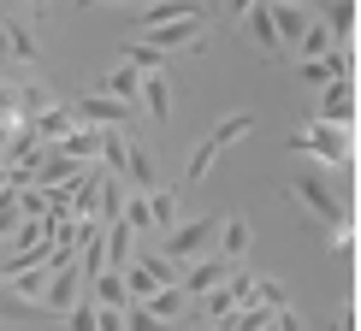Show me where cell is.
Instances as JSON below:
<instances>
[{
	"mask_svg": "<svg viewBox=\"0 0 361 331\" xmlns=\"http://www.w3.org/2000/svg\"><path fill=\"white\" fill-rule=\"evenodd\" d=\"M78 6H113V0H78Z\"/></svg>",
	"mask_w": 361,
	"mask_h": 331,
	"instance_id": "obj_37",
	"label": "cell"
},
{
	"mask_svg": "<svg viewBox=\"0 0 361 331\" xmlns=\"http://www.w3.org/2000/svg\"><path fill=\"white\" fill-rule=\"evenodd\" d=\"M142 266H148V278H154V284H178V266L166 261V254H148Z\"/></svg>",
	"mask_w": 361,
	"mask_h": 331,
	"instance_id": "obj_29",
	"label": "cell"
},
{
	"mask_svg": "<svg viewBox=\"0 0 361 331\" xmlns=\"http://www.w3.org/2000/svg\"><path fill=\"white\" fill-rule=\"evenodd\" d=\"M24 6H30V12H36V18H42V12H48V0H24Z\"/></svg>",
	"mask_w": 361,
	"mask_h": 331,
	"instance_id": "obj_36",
	"label": "cell"
},
{
	"mask_svg": "<svg viewBox=\"0 0 361 331\" xmlns=\"http://www.w3.org/2000/svg\"><path fill=\"white\" fill-rule=\"evenodd\" d=\"M255 125H261V118H255L249 107H243V113H225L219 125L207 130L202 142H195V154H190V166H184V184H202V177L214 172V160H219V154H225V148H231V142H243V137H249Z\"/></svg>",
	"mask_w": 361,
	"mask_h": 331,
	"instance_id": "obj_3",
	"label": "cell"
},
{
	"mask_svg": "<svg viewBox=\"0 0 361 331\" xmlns=\"http://www.w3.org/2000/svg\"><path fill=\"white\" fill-rule=\"evenodd\" d=\"M273 331H302V313H296V308H279V313H273Z\"/></svg>",
	"mask_w": 361,
	"mask_h": 331,
	"instance_id": "obj_32",
	"label": "cell"
},
{
	"mask_svg": "<svg viewBox=\"0 0 361 331\" xmlns=\"http://www.w3.org/2000/svg\"><path fill=\"white\" fill-rule=\"evenodd\" d=\"M290 195L296 207H302L308 213V225H332V231H355V207H350V195H332V184H326L320 177V166H314V172H302V177H290Z\"/></svg>",
	"mask_w": 361,
	"mask_h": 331,
	"instance_id": "obj_1",
	"label": "cell"
},
{
	"mask_svg": "<svg viewBox=\"0 0 361 331\" xmlns=\"http://www.w3.org/2000/svg\"><path fill=\"white\" fill-rule=\"evenodd\" d=\"M172 18H207V0H142L137 6V30H154Z\"/></svg>",
	"mask_w": 361,
	"mask_h": 331,
	"instance_id": "obj_11",
	"label": "cell"
},
{
	"mask_svg": "<svg viewBox=\"0 0 361 331\" xmlns=\"http://www.w3.org/2000/svg\"><path fill=\"white\" fill-rule=\"evenodd\" d=\"M24 125H30V130H36V137H42V142H59V137H66V130H71V125H78V113H71V107H66V101H54V107H48V113H36V118H24Z\"/></svg>",
	"mask_w": 361,
	"mask_h": 331,
	"instance_id": "obj_16",
	"label": "cell"
},
{
	"mask_svg": "<svg viewBox=\"0 0 361 331\" xmlns=\"http://www.w3.org/2000/svg\"><path fill=\"white\" fill-rule=\"evenodd\" d=\"M137 42H148V48L172 54V48H207V18H172V24H154V30H137Z\"/></svg>",
	"mask_w": 361,
	"mask_h": 331,
	"instance_id": "obj_5",
	"label": "cell"
},
{
	"mask_svg": "<svg viewBox=\"0 0 361 331\" xmlns=\"http://www.w3.org/2000/svg\"><path fill=\"white\" fill-rule=\"evenodd\" d=\"M326 48H332V30H326V18L314 12V18H308V30H302V42H296V54H302V59H314V54H326Z\"/></svg>",
	"mask_w": 361,
	"mask_h": 331,
	"instance_id": "obj_25",
	"label": "cell"
},
{
	"mask_svg": "<svg viewBox=\"0 0 361 331\" xmlns=\"http://www.w3.org/2000/svg\"><path fill=\"white\" fill-rule=\"evenodd\" d=\"M101 130H113V125H83V118H78V125H71L59 142H48V148H54V154H66V160H78V166H95V154H101Z\"/></svg>",
	"mask_w": 361,
	"mask_h": 331,
	"instance_id": "obj_9",
	"label": "cell"
},
{
	"mask_svg": "<svg viewBox=\"0 0 361 331\" xmlns=\"http://www.w3.org/2000/svg\"><path fill=\"white\" fill-rule=\"evenodd\" d=\"M125 65H137V71H166V54L148 48V42H130V48H125Z\"/></svg>",
	"mask_w": 361,
	"mask_h": 331,
	"instance_id": "obj_27",
	"label": "cell"
},
{
	"mask_svg": "<svg viewBox=\"0 0 361 331\" xmlns=\"http://www.w3.org/2000/svg\"><path fill=\"white\" fill-rule=\"evenodd\" d=\"M225 273H231V261L207 249V254H195L190 266H178V290H184L190 302H195V296H207V290H214V284H225Z\"/></svg>",
	"mask_w": 361,
	"mask_h": 331,
	"instance_id": "obj_6",
	"label": "cell"
},
{
	"mask_svg": "<svg viewBox=\"0 0 361 331\" xmlns=\"http://www.w3.org/2000/svg\"><path fill=\"white\" fill-rule=\"evenodd\" d=\"M214 331H219V325H214Z\"/></svg>",
	"mask_w": 361,
	"mask_h": 331,
	"instance_id": "obj_40",
	"label": "cell"
},
{
	"mask_svg": "<svg viewBox=\"0 0 361 331\" xmlns=\"http://www.w3.org/2000/svg\"><path fill=\"white\" fill-rule=\"evenodd\" d=\"M71 113H78L83 125H118V130H130V113H137V107H125V101H113V95H101V89H95V95H78V107H71Z\"/></svg>",
	"mask_w": 361,
	"mask_h": 331,
	"instance_id": "obj_10",
	"label": "cell"
},
{
	"mask_svg": "<svg viewBox=\"0 0 361 331\" xmlns=\"http://www.w3.org/2000/svg\"><path fill=\"white\" fill-rule=\"evenodd\" d=\"M12 54V42H6V24H0V59H6Z\"/></svg>",
	"mask_w": 361,
	"mask_h": 331,
	"instance_id": "obj_35",
	"label": "cell"
},
{
	"mask_svg": "<svg viewBox=\"0 0 361 331\" xmlns=\"http://www.w3.org/2000/svg\"><path fill=\"white\" fill-rule=\"evenodd\" d=\"M0 24H6V42H12V59H36V54H42V48H36V36H30V30H24L18 18H12L6 6H0Z\"/></svg>",
	"mask_w": 361,
	"mask_h": 331,
	"instance_id": "obj_24",
	"label": "cell"
},
{
	"mask_svg": "<svg viewBox=\"0 0 361 331\" xmlns=\"http://www.w3.org/2000/svg\"><path fill=\"white\" fill-rule=\"evenodd\" d=\"M0 6H6V0H0Z\"/></svg>",
	"mask_w": 361,
	"mask_h": 331,
	"instance_id": "obj_38",
	"label": "cell"
},
{
	"mask_svg": "<svg viewBox=\"0 0 361 331\" xmlns=\"http://www.w3.org/2000/svg\"><path fill=\"white\" fill-rule=\"evenodd\" d=\"M0 189H6V184H0Z\"/></svg>",
	"mask_w": 361,
	"mask_h": 331,
	"instance_id": "obj_39",
	"label": "cell"
},
{
	"mask_svg": "<svg viewBox=\"0 0 361 331\" xmlns=\"http://www.w3.org/2000/svg\"><path fill=\"white\" fill-rule=\"evenodd\" d=\"M332 331H355V308H350V302H343V308L332 313Z\"/></svg>",
	"mask_w": 361,
	"mask_h": 331,
	"instance_id": "obj_33",
	"label": "cell"
},
{
	"mask_svg": "<svg viewBox=\"0 0 361 331\" xmlns=\"http://www.w3.org/2000/svg\"><path fill=\"white\" fill-rule=\"evenodd\" d=\"M326 30H332V42H355V0H332L326 6Z\"/></svg>",
	"mask_w": 361,
	"mask_h": 331,
	"instance_id": "obj_23",
	"label": "cell"
},
{
	"mask_svg": "<svg viewBox=\"0 0 361 331\" xmlns=\"http://www.w3.org/2000/svg\"><path fill=\"white\" fill-rule=\"evenodd\" d=\"M237 24L249 30V42H255V54H261V59H279V54H284L279 30H273V18H267V0H255V6H249V12H243Z\"/></svg>",
	"mask_w": 361,
	"mask_h": 331,
	"instance_id": "obj_13",
	"label": "cell"
},
{
	"mask_svg": "<svg viewBox=\"0 0 361 331\" xmlns=\"http://www.w3.org/2000/svg\"><path fill=\"white\" fill-rule=\"evenodd\" d=\"M89 284H95V290H89V302H95V308H125L130 302V296H125V273H113V266H101Z\"/></svg>",
	"mask_w": 361,
	"mask_h": 331,
	"instance_id": "obj_17",
	"label": "cell"
},
{
	"mask_svg": "<svg viewBox=\"0 0 361 331\" xmlns=\"http://www.w3.org/2000/svg\"><path fill=\"white\" fill-rule=\"evenodd\" d=\"M78 296H83V278H78V261H71V266H48V284H42L36 302L48 308V313H66Z\"/></svg>",
	"mask_w": 361,
	"mask_h": 331,
	"instance_id": "obj_7",
	"label": "cell"
},
{
	"mask_svg": "<svg viewBox=\"0 0 361 331\" xmlns=\"http://www.w3.org/2000/svg\"><path fill=\"white\" fill-rule=\"evenodd\" d=\"M148 313H154V320L160 325H172V320H184V308H190V296L184 290H178V284H160V290L154 296H148V302H142Z\"/></svg>",
	"mask_w": 361,
	"mask_h": 331,
	"instance_id": "obj_18",
	"label": "cell"
},
{
	"mask_svg": "<svg viewBox=\"0 0 361 331\" xmlns=\"http://www.w3.org/2000/svg\"><path fill=\"white\" fill-rule=\"evenodd\" d=\"M95 331H125V308H95Z\"/></svg>",
	"mask_w": 361,
	"mask_h": 331,
	"instance_id": "obj_31",
	"label": "cell"
},
{
	"mask_svg": "<svg viewBox=\"0 0 361 331\" xmlns=\"http://www.w3.org/2000/svg\"><path fill=\"white\" fill-rule=\"evenodd\" d=\"M290 154H314L326 166H355V125H326V118H308L302 130H290Z\"/></svg>",
	"mask_w": 361,
	"mask_h": 331,
	"instance_id": "obj_2",
	"label": "cell"
},
{
	"mask_svg": "<svg viewBox=\"0 0 361 331\" xmlns=\"http://www.w3.org/2000/svg\"><path fill=\"white\" fill-rule=\"evenodd\" d=\"M267 18H273V30H279V42H284V48H296L314 12L302 6V0H273V6H267Z\"/></svg>",
	"mask_w": 361,
	"mask_h": 331,
	"instance_id": "obj_14",
	"label": "cell"
},
{
	"mask_svg": "<svg viewBox=\"0 0 361 331\" xmlns=\"http://www.w3.org/2000/svg\"><path fill=\"white\" fill-rule=\"evenodd\" d=\"M249 6H255V0H225V12H231V18H243Z\"/></svg>",
	"mask_w": 361,
	"mask_h": 331,
	"instance_id": "obj_34",
	"label": "cell"
},
{
	"mask_svg": "<svg viewBox=\"0 0 361 331\" xmlns=\"http://www.w3.org/2000/svg\"><path fill=\"white\" fill-rule=\"evenodd\" d=\"M195 302H202V313H207L214 325H225V320L237 313V302H231V290H225V284H214V290H207V296H195Z\"/></svg>",
	"mask_w": 361,
	"mask_h": 331,
	"instance_id": "obj_26",
	"label": "cell"
},
{
	"mask_svg": "<svg viewBox=\"0 0 361 331\" xmlns=\"http://www.w3.org/2000/svg\"><path fill=\"white\" fill-rule=\"evenodd\" d=\"M125 331H172V325H160L142 302H125Z\"/></svg>",
	"mask_w": 361,
	"mask_h": 331,
	"instance_id": "obj_28",
	"label": "cell"
},
{
	"mask_svg": "<svg viewBox=\"0 0 361 331\" xmlns=\"http://www.w3.org/2000/svg\"><path fill=\"white\" fill-rule=\"evenodd\" d=\"M249 243H255V237H249V219L243 213H231V219H225V237H219V249L214 254H225V261H243V254H249Z\"/></svg>",
	"mask_w": 361,
	"mask_h": 331,
	"instance_id": "obj_20",
	"label": "cell"
},
{
	"mask_svg": "<svg viewBox=\"0 0 361 331\" xmlns=\"http://www.w3.org/2000/svg\"><path fill=\"white\" fill-rule=\"evenodd\" d=\"M118 219H125V225H130L137 237H148V231H154V219H148V195L125 184V207H118Z\"/></svg>",
	"mask_w": 361,
	"mask_h": 331,
	"instance_id": "obj_22",
	"label": "cell"
},
{
	"mask_svg": "<svg viewBox=\"0 0 361 331\" xmlns=\"http://www.w3.org/2000/svg\"><path fill=\"white\" fill-rule=\"evenodd\" d=\"M214 237H219V213H202V219H190V225H172V231H160V254H166L172 266H190L195 254L214 249Z\"/></svg>",
	"mask_w": 361,
	"mask_h": 331,
	"instance_id": "obj_4",
	"label": "cell"
},
{
	"mask_svg": "<svg viewBox=\"0 0 361 331\" xmlns=\"http://www.w3.org/2000/svg\"><path fill=\"white\" fill-rule=\"evenodd\" d=\"M137 107H142L148 118H154V125H166V118H172V77H166V71H142Z\"/></svg>",
	"mask_w": 361,
	"mask_h": 331,
	"instance_id": "obj_12",
	"label": "cell"
},
{
	"mask_svg": "<svg viewBox=\"0 0 361 331\" xmlns=\"http://www.w3.org/2000/svg\"><path fill=\"white\" fill-rule=\"evenodd\" d=\"M137 89H142V71H137V65H118V71H107L101 95H113V101H125V107H137Z\"/></svg>",
	"mask_w": 361,
	"mask_h": 331,
	"instance_id": "obj_21",
	"label": "cell"
},
{
	"mask_svg": "<svg viewBox=\"0 0 361 331\" xmlns=\"http://www.w3.org/2000/svg\"><path fill=\"white\" fill-rule=\"evenodd\" d=\"M42 313H48L42 302H24V296H12L6 284H0V325H6V331H36Z\"/></svg>",
	"mask_w": 361,
	"mask_h": 331,
	"instance_id": "obj_15",
	"label": "cell"
},
{
	"mask_svg": "<svg viewBox=\"0 0 361 331\" xmlns=\"http://www.w3.org/2000/svg\"><path fill=\"white\" fill-rule=\"evenodd\" d=\"M142 195H148V219H154V231H172V225H178V189L172 184H154Z\"/></svg>",
	"mask_w": 361,
	"mask_h": 331,
	"instance_id": "obj_19",
	"label": "cell"
},
{
	"mask_svg": "<svg viewBox=\"0 0 361 331\" xmlns=\"http://www.w3.org/2000/svg\"><path fill=\"white\" fill-rule=\"evenodd\" d=\"M12 225H18V201H12V189H0V243L12 237Z\"/></svg>",
	"mask_w": 361,
	"mask_h": 331,
	"instance_id": "obj_30",
	"label": "cell"
},
{
	"mask_svg": "<svg viewBox=\"0 0 361 331\" xmlns=\"http://www.w3.org/2000/svg\"><path fill=\"white\" fill-rule=\"evenodd\" d=\"M314 118H326V125H355V77L326 83L320 101H314Z\"/></svg>",
	"mask_w": 361,
	"mask_h": 331,
	"instance_id": "obj_8",
	"label": "cell"
}]
</instances>
